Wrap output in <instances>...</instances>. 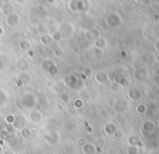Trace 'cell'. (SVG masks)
<instances>
[{
  "label": "cell",
  "mask_w": 159,
  "mask_h": 154,
  "mask_svg": "<svg viewBox=\"0 0 159 154\" xmlns=\"http://www.w3.org/2000/svg\"><path fill=\"white\" fill-rule=\"evenodd\" d=\"M15 68L21 73L27 72V70L30 68V64H28V62L26 61L25 59H20V60H17L16 63H15Z\"/></svg>",
  "instance_id": "11"
},
{
  "label": "cell",
  "mask_w": 159,
  "mask_h": 154,
  "mask_svg": "<svg viewBox=\"0 0 159 154\" xmlns=\"http://www.w3.org/2000/svg\"><path fill=\"white\" fill-rule=\"evenodd\" d=\"M2 12L4 13L6 15H8V14H10V13H13V12H15V9H14V6H13L12 3H9L7 7H4L3 9H2Z\"/></svg>",
  "instance_id": "23"
},
{
  "label": "cell",
  "mask_w": 159,
  "mask_h": 154,
  "mask_svg": "<svg viewBox=\"0 0 159 154\" xmlns=\"http://www.w3.org/2000/svg\"><path fill=\"white\" fill-rule=\"evenodd\" d=\"M9 3H10V0H0V10H2V9L8 6Z\"/></svg>",
  "instance_id": "35"
},
{
  "label": "cell",
  "mask_w": 159,
  "mask_h": 154,
  "mask_svg": "<svg viewBox=\"0 0 159 154\" xmlns=\"http://www.w3.org/2000/svg\"><path fill=\"white\" fill-rule=\"evenodd\" d=\"M116 130H117V128H116L115 124H113V123H109V124H107L105 126V133L107 135H114L116 133Z\"/></svg>",
  "instance_id": "21"
},
{
  "label": "cell",
  "mask_w": 159,
  "mask_h": 154,
  "mask_svg": "<svg viewBox=\"0 0 159 154\" xmlns=\"http://www.w3.org/2000/svg\"><path fill=\"white\" fill-rule=\"evenodd\" d=\"M4 154H14V153H13L11 150H7L6 152H4Z\"/></svg>",
  "instance_id": "42"
},
{
  "label": "cell",
  "mask_w": 159,
  "mask_h": 154,
  "mask_svg": "<svg viewBox=\"0 0 159 154\" xmlns=\"http://www.w3.org/2000/svg\"><path fill=\"white\" fill-rule=\"evenodd\" d=\"M155 50L158 51V53H159V38L155 41Z\"/></svg>",
  "instance_id": "38"
},
{
  "label": "cell",
  "mask_w": 159,
  "mask_h": 154,
  "mask_svg": "<svg viewBox=\"0 0 159 154\" xmlns=\"http://www.w3.org/2000/svg\"><path fill=\"white\" fill-rule=\"evenodd\" d=\"M84 77H90V76H92V70H91L90 68H84Z\"/></svg>",
  "instance_id": "34"
},
{
  "label": "cell",
  "mask_w": 159,
  "mask_h": 154,
  "mask_svg": "<svg viewBox=\"0 0 159 154\" xmlns=\"http://www.w3.org/2000/svg\"><path fill=\"white\" fill-rule=\"evenodd\" d=\"M68 9L71 12H82L86 10L84 0H70L68 3Z\"/></svg>",
  "instance_id": "3"
},
{
  "label": "cell",
  "mask_w": 159,
  "mask_h": 154,
  "mask_svg": "<svg viewBox=\"0 0 159 154\" xmlns=\"http://www.w3.org/2000/svg\"><path fill=\"white\" fill-rule=\"evenodd\" d=\"M84 38L87 40H89V41H94L96 38H98V37L101 36V32L96 27H91L84 30Z\"/></svg>",
  "instance_id": "7"
},
{
  "label": "cell",
  "mask_w": 159,
  "mask_h": 154,
  "mask_svg": "<svg viewBox=\"0 0 159 154\" xmlns=\"http://www.w3.org/2000/svg\"><path fill=\"white\" fill-rule=\"evenodd\" d=\"M59 30L61 32V34L63 35V37L64 36L68 37V36H70V35L73 34V32H74V26L71 25V24H69V23H66V24H63V25L61 26V28H60Z\"/></svg>",
  "instance_id": "12"
},
{
  "label": "cell",
  "mask_w": 159,
  "mask_h": 154,
  "mask_svg": "<svg viewBox=\"0 0 159 154\" xmlns=\"http://www.w3.org/2000/svg\"><path fill=\"white\" fill-rule=\"evenodd\" d=\"M142 97H143V93L139 88H130L128 90V98L130 100H132V101H138Z\"/></svg>",
  "instance_id": "9"
},
{
  "label": "cell",
  "mask_w": 159,
  "mask_h": 154,
  "mask_svg": "<svg viewBox=\"0 0 159 154\" xmlns=\"http://www.w3.org/2000/svg\"><path fill=\"white\" fill-rule=\"evenodd\" d=\"M1 151H2V147L0 146V153H1Z\"/></svg>",
  "instance_id": "46"
},
{
  "label": "cell",
  "mask_w": 159,
  "mask_h": 154,
  "mask_svg": "<svg viewBox=\"0 0 159 154\" xmlns=\"http://www.w3.org/2000/svg\"><path fill=\"white\" fill-rule=\"evenodd\" d=\"M155 60H156V61H157V62H159V53H158V54H157V55H156Z\"/></svg>",
  "instance_id": "44"
},
{
  "label": "cell",
  "mask_w": 159,
  "mask_h": 154,
  "mask_svg": "<svg viewBox=\"0 0 159 154\" xmlns=\"http://www.w3.org/2000/svg\"><path fill=\"white\" fill-rule=\"evenodd\" d=\"M141 61H142L144 64L151 65V64H153L154 61H155V57L153 55V53H151V52H145V53H143L142 57H141Z\"/></svg>",
  "instance_id": "14"
},
{
  "label": "cell",
  "mask_w": 159,
  "mask_h": 154,
  "mask_svg": "<svg viewBox=\"0 0 159 154\" xmlns=\"http://www.w3.org/2000/svg\"><path fill=\"white\" fill-rule=\"evenodd\" d=\"M94 79H95L96 82H98V84H105V82H108L109 75L107 74L106 72H98L95 74Z\"/></svg>",
  "instance_id": "13"
},
{
  "label": "cell",
  "mask_w": 159,
  "mask_h": 154,
  "mask_svg": "<svg viewBox=\"0 0 159 154\" xmlns=\"http://www.w3.org/2000/svg\"><path fill=\"white\" fill-rule=\"evenodd\" d=\"M59 72H60L59 68H57V64H54L53 66H51V68L47 73H48V74L50 75V76H57V75L59 74Z\"/></svg>",
  "instance_id": "27"
},
{
  "label": "cell",
  "mask_w": 159,
  "mask_h": 154,
  "mask_svg": "<svg viewBox=\"0 0 159 154\" xmlns=\"http://www.w3.org/2000/svg\"><path fill=\"white\" fill-rule=\"evenodd\" d=\"M23 82H22L21 79H20V78H17V80H16V86L17 87H23Z\"/></svg>",
  "instance_id": "37"
},
{
  "label": "cell",
  "mask_w": 159,
  "mask_h": 154,
  "mask_svg": "<svg viewBox=\"0 0 159 154\" xmlns=\"http://www.w3.org/2000/svg\"><path fill=\"white\" fill-rule=\"evenodd\" d=\"M135 2H138V3H143V2H145L146 0H134Z\"/></svg>",
  "instance_id": "41"
},
{
  "label": "cell",
  "mask_w": 159,
  "mask_h": 154,
  "mask_svg": "<svg viewBox=\"0 0 159 154\" xmlns=\"http://www.w3.org/2000/svg\"><path fill=\"white\" fill-rule=\"evenodd\" d=\"M74 106L76 109H81L84 106V100L80 99V98H77V99L74 101Z\"/></svg>",
  "instance_id": "31"
},
{
  "label": "cell",
  "mask_w": 159,
  "mask_h": 154,
  "mask_svg": "<svg viewBox=\"0 0 159 154\" xmlns=\"http://www.w3.org/2000/svg\"><path fill=\"white\" fill-rule=\"evenodd\" d=\"M47 3L53 4V3H55V0H47Z\"/></svg>",
  "instance_id": "40"
},
{
  "label": "cell",
  "mask_w": 159,
  "mask_h": 154,
  "mask_svg": "<svg viewBox=\"0 0 159 154\" xmlns=\"http://www.w3.org/2000/svg\"><path fill=\"white\" fill-rule=\"evenodd\" d=\"M4 120H6L7 124L12 125L13 123L16 120V116H15L14 114H8V115L6 116V118H4Z\"/></svg>",
  "instance_id": "28"
},
{
  "label": "cell",
  "mask_w": 159,
  "mask_h": 154,
  "mask_svg": "<svg viewBox=\"0 0 159 154\" xmlns=\"http://www.w3.org/2000/svg\"><path fill=\"white\" fill-rule=\"evenodd\" d=\"M60 99H61V101L63 102V103H68L69 99H70V96H69V93H67V92H63L61 96H60Z\"/></svg>",
  "instance_id": "30"
},
{
  "label": "cell",
  "mask_w": 159,
  "mask_h": 154,
  "mask_svg": "<svg viewBox=\"0 0 159 154\" xmlns=\"http://www.w3.org/2000/svg\"><path fill=\"white\" fill-rule=\"evenodd\" d=\"M93 44H94V47L96 49H104L107 47V40L104 38V37L100 36L98 38H96L94 41H93Z\"/></svg>",
  "instance_id": "16"
},
{
  "label": "cell",
  "mask_w": 159,
  "mask_h": 154,
  "mask_svg": "<svg viewBox=\"0 0 159 154\" xmlns=\"http://www.w3.org/2000/svg\"><path fill=\"white\" fill-rule=\"evenodd\" d=\"M128 154H138V147L135 146H130L127 150Z\"/></svg>",
  "instance_id": "33"
},
{
  "label": "cell",
  "mask_w": 159,
  "mask_h": 154,
  "mask_svg": "<svg viewBox=\"0 0 159 154\" xmlns=\"http://www.w3.org/2000/svg\"><path fill=\"white\" fill-rule=\"evenodd\" d=\"M51 37H52L53 41H61V40L63 39V35L61 34V32H60L59 30H55V32L53 33L52 35H51Z\"/></svg>",
  "instance_id": "26"
},
{
  "label": "cell",
  "mask_w": 159,
  "mask_h": 154,
  "mask_svg": "<svg viewBox=\"0 0 159 154\" xmlns=\"http://www.w3.org/2000/svg\"><path fill=\"white\" fill-rule=\"evenodd\" d=\"M8 101V95L2 89H0V106L4 105Z\"/></svg>",
  "instance_id": "24"
},
{
  "label": "cell",
  "mask_w": 159,
  "mask_h": 154,
  "mask_svg": "<svg viewBox=\"0 0 159 154\" xmlns=\"http://www.w3.org/2000/svg\"><path fill=\"white\" fill-rule=\"evenodd\" d=\"M19 78L23 82V84H28V82H30V80H32V76H30V74H28L27 72H22L20 73L19 75Z\"/></svg>",
  "instance_id": "18"
},
{
  "label": "cell",
  "mask_w": 159,
  "mask_h": 154,
  "mask_svg": "<svg viewBox=\"0 0 159 154\" xmlns=\"http://www.w3.org/2000/svg\"><path fill=\"white\" fill-rule=\"evenodd\" d=\"M52 37H51V35H42L41 37H40V42H41V44H43V46H49V44L52 42Z\"/></svg>",
  "instance_id": "20"
},
{
  "label": "cell",
  "mask_w": 159,
  "mask_h": 154,
  "mask_svg": "<svg viewBox=\"0 0 159 154\" xmlns=\"http://www.w3.org/2000/svg\"><path fill=\"white\" fill-rule=\"evenodd\" d=\"M114 109L118 114H122L129 110V102L126 99H118L114 104Z\"/></svg>",
  "instance_id": "6"
},
{
  "label": "cell",
  "mask_w": 159,
  "mask_h": 154,
  "mask_svg": "<svg viewBox=\"0 0 159 154\" xmlns=\"http://www.w3.org/2000/svg\"><path fill=\"white\" fill-rule=\"evenodd\" d=\"M27 53L30 54V58H33V57H34V50H33V49L28 50V51H27Z\"/></svg>",
  "instance_id": "39"
},
{
  "label": "cell",
  "mask_w": 159,
  "mask_h": 154,
  "mask_svg": "<svg viewBox=\"0 0 159 154\" xmlns=\"http://www.w3.org/2000/svg\"><path fill=\"white\" fill-rule=\"evenodd\" d=\"M54 54H55V55H57V57H62V55H63V51H62V49L57 48V49L54 50Z\"/></svg>",
  "instance_id": "36"
},
{
  "label": "cell",
  "mask_w": 159,
  "mask_h": 154,
  "mask_svg": "<svg viewBox=\"0 0 159 154\" xmlns=\"http://www.w3.org/2000/svg\"><path fill=\"white\" fill-rule=\"evenodd\" d=\"M142 128H143V131L151 133H153V131H155L156 126L152 120H145L142 124Z\"/></svg>",
  "instance_id": "15"
},
{
  "label": "cell",
  "mask_w": 159,
  "mask_h": 154,
  "mask_svg": "<svg viewBox=\"0 0 159 154\" xmlns=\"http://www.w3.org/2000/svg\"><path fill=\"white\" fill-rule=\"evenodd\" d=\"M86 144H87V141H86V139H84V137H79L77 139V146L78 147H80V148H84Z\"/></svg>",
  "instance_id": "32"
},
{
  "label": "cell",
  "mask_w": 159,
  "mask_h": 154,
  "mask_svg": "<svg viewBox=\"0 0 159 154\" xmlns=\"http://www.w3.org/2000/svg\"><path fill=\"white\" fill-rule=\"evenodd\" d=\"M42 118H43V114L39 110L34 109V110H32V112L30 113V120L34 123V124H39L42 120Z\"/></svg>",
  "instance_id": "10"
},
{
  "label": "cell",
  "mask_w": 159,
  "mask_h": 154,
  "mask_svg": "<svg viewBox=\"0 0 159 154\" xmlns=\"http://www.w3.org/2000/svg\"><path fill=\"white\" fill-rule=\"evenodd\" d=\"M146 110H147V106L145 105L144 103H140L136 106V112H138L139 114H144V113L146 112Z\"/></svg>",
  "instance_id": "29"
},
{
  "label": "cell",
  "mask_w": 159,
  "mask_h": 154,
  "mask_svg": "<svg viewBox=\"0 0 159 154\" xmlns=\"http://www.w3.org/2000/svg\"><path fill=\"white\" fill-rule=\"evenodd\" d=\"M122 23V17L118 12H114L107 15L106 17V24L111 28H117Z\"/></svg>",
  "instance_id": "1"
},
{
  "label": "cell",
  "mask_w": 159,
  "mask_h": 154,
  "mask_svg": "<svg viewBox=\"0 0 159 154\" xmlns=\"http://www.w3.org/2000/svg\"><path fill=\"white\" fill-rule=\"evenodd\" d=\"M21 104L25 109H34L37 104V99L33 93H24V96L21 98Z\"/></svg>",
  "instance_id": "2"
},
{
  "label": "cell",
  "mask_w": 159,
  "mask_h": 154,
  "mask_svg": "<svg viewBox=\"0 0 159 154\" xmlns=\"http://www.w3.org/2000/svg\"><path fill=\"white\" fill-rule=\"evenodd\" d=\"M64 84L70 89H77L79 87V85L81 84V80L76 76V75L70 74V75H67L64 78Z\"/></svg>",
  "instance_id": "5"
},
{
  "label": "cell",
  "mask_w": 159,
  "mask_h": 154,
  "mask_svg": "<svg viewBox=\"0 0 159 154\" xmlns=\"http://www.w3.org/2000/svg\"><path fill=\"white\" fill-rule=\"evenodd\" d=\"M54 64H55V63L52 61V60L47 59V60H44V61L42 62V64H41V68L44 71V72H48V71L51 68V66H53V65H54Z\"/></svg>",
  "instance_id": "19"
},
{
  "label": "cell",
  "mask_w": 159,
  "mask_h": 154,
  "mask_svg": "<svg viewBox=\"0 0 159 154\" xmlns=\"http://www.w3.org/2000/svg\"><path fill=\"white\" fill-rule=\"evenodd\" d=\"M2 34H3V28L0 26V35H2Z\"/></svg>",
  "instance_id": "43"
},
{
  "label": "cell",
  "mask_w": 159,
  "mask_h": 154,
  "mask_svg": "<svg viewBox=\"0 0 159 154\" xmlns=\"http://www.w3.org/2000/svg\"><path fill=\"white\" fill-rule=\"evenodd\" d=\"M16 1L21 2V3H24V2H25V1H26V0H16Z\"/></svg>",
  "instance_id": "45"
},
{
  "label": "cell",
  "mask_w": 159,
  "mask_h": 154,
  "mask_svg": "<svg viewBox=\"0 0 159 154\" xmlns=\"http://www.w3.org/2000/svg\"><path fill=\"white\" fill-rule=\"evenodd\" d=\"M19 47H20V49H21L22 51H26V52L32 49V44H30V42L28 41L27 39L21 40V41H20V44H19Z\"/></svg>",
  "instance_id": "17"
},
{
  "label": "cell",
  "mask_w": 159,
  "mask_h": 154,
  "mask_svg": "<svg viewBox=\"0 0 159 154\" xmlns=\"http://www.w3.org/2000/svg\"><path fill=\"white\" fill-rule=\"evenodd\" d=\"M21 135L24 138H30L32 137V129L27 128V127H22L21 129Z\"/></svg>",
  "instance_id": "25"
},
{
  "label": "cell",
  "mask_w": 159,
  "mask_h": 154,
  "mask_svg": "<svg viewBox=\"0 0 159 154\" xmlns=\"http://www.w3.org/2000/svg\"><path fill=\"white\" fill-rule=\"evenodd\" d=\"M94 146L91 143H87L86 146L82 148V152H84V154H93V152H94Z\"/></svg>",
  "instance_id": "22"
},
{
  "label": "cell",
  "mask_w": 159,
  "mask_h": 154,
  "mask_svg": "<svg viewBox=\"0 0 159 154\" xmlns=\"http://www.w3.org/2000/svg\"><path fill=\"white\" fill-rule=\"evenodd\" d=\"M4 21H6V24L9 27H16L21 23V16H20V14L17 12H13L6 15Z\"/></svg>",
  "instance_id": "4"
},
{
  "label": "cell",
  "mask_w": 159,
  "mask_h": 154,
  "mask_svg": "<svg viewBox=\"0 0 159 154\" xmlns=\"http://www.w3.org/2000/svg\"><path fill=\"white\" fill-rule=\"evenodd\" d=\"M133 77L138 82H143L148 77V71L144 68H138L134 70L133 72Z\"/></svg>",
  "instance_id": "8"
}]
</instances>
